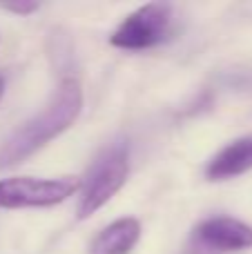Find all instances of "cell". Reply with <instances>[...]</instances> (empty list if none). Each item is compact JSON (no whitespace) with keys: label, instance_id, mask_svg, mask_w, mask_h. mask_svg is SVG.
<instances>
[{"label":"cell","instance_id":"obj_1","mask_svg":"<svg viewBox=\"0 0 252 254\" xmlns=\"http://www.w3.org/2000/svg\"><path fill=\"white\" fill-rule=\"evenodd\" d=\"M83 110V87L76 78H63L40 114L25 121L0 147V170L13 167L61 136Z\"/></svg>","mask_w":252,"mask_h":254},{"label":"cell","instance_id":"obj_2","mask_svg":"<svg viewBox=\"0 0 252 254\" xmlns=\"http://www.w3.org/2000/svg\"><path fill=\"white\" fill-rule=\"evenodd\" d=\"M129 174L127 149L125 145L116 143L107 147L101 156L94 161L87 179L83 181V194L78 203V219H89L94 212H98L107 201L116 196L121 188L125 185Z\"/></svg>","mask_w":252,"mask_h":254},{"label":"cell","instance_id":"obj_3","mask_svg":"<svg viewBox=\"0 0 252 254\" xmlns=\"http://www.w3.org/2000/svg\"><path fill=\"white\" fill-rule=\"evenodd\" d=\"M80 181L74 176L61 179H31L13 176L0 181V210H22V207H52L74 196Z\"/></svg>","mask_w":252,"mask_h":254},{"label":"cell","instance_id":"obj_4","mask_svg":"<svg viewBox=\"0 0 252 254\" xmlns=\"http://www.w3.org/2000/svg\"><path fill=\"white\" fill-rule=\"evenodd\" d=\"M172 29V7L165 2H150L129 13L112 34L110 43L119 49H150L163 43Z\"/></svg>","mask_w":252,"mask_h":254},{"label":"cell","instance_id":"obj_5","mask_svg":"<svg viewBox=\"0 0 252 254\" xmlns=\"http://www.w3.org/2000/svg\"><path fill=\"white\" fill-rule=\"evenodd\" d=\"M192 243L208 254L239 252L252 248V228L230 216H212V219L201 221L194 228Z\"/></svg>","mask_w":252,"mask_h":254},{"label":"cell","instance_id":"obj_6","mask_svg":"<svg viewBox=\"0 0 252 254\" xmlns=\"http://www.w3.org/2000/svg\"><path fill=\"white\" fill-rule=\"evenodd\" d=\"M252 170V134L232 140L230 145L217 152L205 167L210 181H228Z\"/></svg>","mask_w":252,"mask_h":254},{"label":"cell","instance_id":"obj_7","mask_svg":"<svg viewBox=\"0 0 252 254\" xmlns=\"http://www.w3.org/2000/svg\"><path fill=\"white\" fill-rule=\"evenodd\" d=\"M138 239H141V223L132 216H123L96 234L89 254H129Z\"/></svg>","mask_w":252,"mask_h":254},{"label":"cell","instance_id":"obj_8","mask_svg":"<svg viewBox=\"0 0 252 254\" xmlns=\"http://www.w3.org/2000/svg\"><path fill=\"white\" fill-rule=\"evenodd\" d=\"M2 9L18 13V16H27V13H34L38 9V2H4Z\"/></svg>","mask_w":252,"mask_h":254},{"label":"cell","instance_id":"obj_9","mask_svg":"<svg viewBox=\"0 0 252 254\" xmlns=\"http://www.w3.org/2000/svg\"><path fill=\"white\" fill-rule=\"evenodd\" d=\"M2 94H4V80L0 78V98H2Z\"/></svg>","mask_w":252,"mask_h":254}]
</instances>
